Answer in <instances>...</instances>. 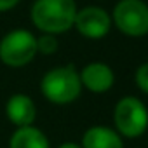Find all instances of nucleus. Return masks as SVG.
I'll list each match as a JSON object with an SVG mask.
<instances>
[{"mask_svg": "<svg viewBox=\"0 0 148 148\" xmlns=\"http://www.w3.org/2000/svg\"><path fill=\"white\" fill-rule=\"evenodd\" d=\"M82 148H124V138L112 127L92 125L82 136Z\"/></svg>", "mask_w": 148, "mask_h": 148, "instance_id": "9", "label": "nucleus"}, {"mask_svg": "<svg viewBox=\"0 0 148 148\" xmlns=\"http://www.w3.org/2000/svg\"><path fill=\"white\" fill-rule=\"evenodd\" d=\"M115 131L127 139H136L148 129V108L139 98L125 96L119 99L113 110Z\"/></svg>", "mask_w": 148, "mask_h": 148, "instance_id": "4", "label": "nucleus"}, {"mask_svg": "<svg viewBox=\"0 0 148 148\" xmlns=\"http://www.w3.org/2000/svg\"><path fill=\"white\" fill-rule=\"evenodd\" d=\"M42 96L54 105H70L82 92V82L73 64L56 66L44 73L40 80Z\"/></svg>", "mask_w": 148, "mask_h": 148, "instance_id": "2", "label": "nucleus"}, {"mask_svg": "<svg viewBox=\"0 0 148 148\" xmlns=\"http://www.w3.org/2000/svg\"><path fill=\"white\" fill-rule=\"evenodd\" d=\"M21 0H0V12H7V11H12Z\"/></svg>", "mask_w": 148, "mask_h": 148, "instance_id": "13", "label": "nucleus"}, {"mask_svg": "<svg viewBox=\"0 0 148 148\" xmlns=\"http://www.w3.org/2000/svg\"><path fill=\"white\" fill-rule=\"evenodd\" d=\"M59 47V42H58V37L56 35H51V33H42L37 37V52L38 54H44V56H51L58 51Z\"/></svg>", "mask_w": 148, "mask_h": 148, "instance_id": "11", "label": "nucleus"}, {"mask_svg": "<svg viewBox=\"0 0 148 148\" xmlns=\"http://www.w3.org/2000/svg\"><path fill=\"white\" fill-rule=\"evenodd\" d=\"M58 148H82L79 143H73V141H66V143H61Z\"/></svg>", "mask_w": 148, "mask_h": 148, "instance_id": "14", "label": "nucleus"}, {"mask_svg": "<svg viewBox=\"0 0 148 148\" xmlns=\"http://www.w3.org/2000/svg\"><path fill=\"white\" fill-rule=\"evenodd\" d=\"M134 82L136 86L148 94V63H143L136 68V73H134Z\"/></svg>", "mask_w": 148, "mask_h": 148, "instance_id": "12", "label": "nucleus"}, {"mask_svg": "<svg viewBox=\"0 0 148 148\" xmlns=\"http://www.w3.org/2000/svg\"><path fill=\"white\" fill-rule=\"evenodd\" d=\"M37 54V37L26 28L11 30L0 38V61L9 68H23Z\"/></svg>", "mask_w": 148, "mask_h": 148, "instance_id": "3", "label": "nucleus"}, {"mask_svg": "<svg viewBox=\"0 0 148 148\" xmlns=\"http://www.w3.org/2000/svg\"><path fill=\"white\" fill-rule=\"evenodd\" d=\"M77 11L75 0H35L30 19L40 33L59 35L73 28Z\"/></svg>", "mask_w": 148, "mask_h": 148, "instance_id": "1", "label": "nucleus"}, {"mask_svg": "<svg viewBox=\"0 0 148 148\" xmlns=\"http://www.w3.org/2000/svg\"><path fill=\"white\" fill-rule=\"evenodd\" d=\"M5 115L11 120L12 125L16 127H26V125H33L35 119H37V106L35 101L23 92H16L12 94L7 103H5Z\"/></svg>", "mask_w": 148, "mask_h": 148, "instance_id": "8", "label": "nucleus"}, {"mask_svg": "<svg viewBox=\"0 0 148 148\" xmlns=\"http://www.w3.org/2000/svg\"><path fill=\"white\" fill-rule=\"evenodd\" d=\"M9 148H51V143L42 129L26 125L16 127L9 139Z\"/></svg>", "mask_w": 148, "mask_h": 148, "instance_id": "10", "label": "nucleus"}, {"mask_svg": "<svg viewBox=\"0 0 148 148\" xmlns=\"http://www.w3.org/2000/svg\"><path fill=\"white\" fill-rule=\"evenodd\" d=\"M73 28L89 40H101L112 30V16L103 7L87 5L77 11Z\"/></svg>", "mask_w": 148, "mask_h": 148, "instance_id": "6", "label": "nucleus"}, {"mask_svg": "<svg viewBox=\"0 0 148 148\" xmlns=\"http://www.w3.org/2000/svg\"><path fill=\"white\" fill-rule=\"evenodd\" d=\"M112 23L127 37L148 35V4L143 0H119L112 12Z\"/></svg>", "mask_w": 148, "mask_h": 148, "instance_id": "5", "label": "nucleus"}, {"mask_svg": "<svg viewBox=\"0 0 148 148\" xmlns=\"http://www.w3.org/2000/svg\"><path fill=\"white\" fill-rule=\"evenodd\" d=\"M79 75H80L82 87L91 91V92H94V94H105L115 84L113 70L103 61H91V63H87L79 71Z\"/></svg>", "mask_w": 148, "mask_h": 148, "instance_id": "7", "label": "nucleus"}]
</instances>
